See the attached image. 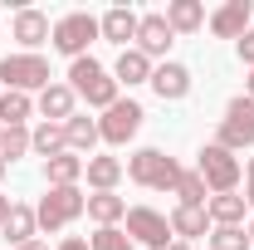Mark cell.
<instances>
[{"label":"cell","instance_id":"cell-1","mask_svg":"<svg viewBox=\"0 0 254 250\" xmlns=\"http://www.w3.org/2000/svg\"><path fill=\"white\" fill-rule=\"evenodd\" d=\"M68 89L78 98H88V108H103V113L118 103V79H113L93 54H83V59L68 64Z\"/></svg>","mask_w":254,"mask_h":250},{"label":"cell","instance_id":"cell-2","mask_svg":"<svg viewBox=\"0 0 254 250\" xmlns=\"http://www.w3.org/2000/svg\"><path fill=\"white\" fill-rule=\"evenodd\" d=\"M127 177H132L137 187H147V191H176V182H181V162L166 157L161 147H142V152L127 157Z\"/></svg>","mask_w":254,"mask_h":250},{"label":"cell","instance_id":"cell-3","mask_svg":"<svg viewBox=\"0 0 254 250\" xmlns=\"http://www.w3.org/2000/svg\"><path fill=\"white\" fill-rule=\"evenodd\" d=\"M83 211H88V196L78 187H49V196H39V206H34V221H39V231H64Z\"/></svg>","mask_w":254,"mask_h":250},{"label":"cell","instance_id":"cell-4","mask_svg":"<svg viewBox=\"0 0 254 250\" xmlns=\"http://www.w3.org/2000/svg\"><path fill=\"white\" fill-rule=\"evenodd\" d=\"M0 84L15 94H44L49 89V59L44 54H5L0 59Z\"/></svg>","mask_w":254,"mask_h":250},{"label":"cell","instance_id":"cell-5","mask_svg":"<svg viewBox=\"0 0 254 250\" xmlns=\"http://www.w3.org/2000/svg\"><path fill=\"white\" fill-rule=\"evenodd\" d=\"M98 20L88 15V10H68V15H59L54 20V34H49V44L59 49V54H68V59H83V49H88V39H98Z\"/></svg>","mask_w":254,"mask_h":250},{"label":"cell","instance_id":"cell-6","mask_svg":"<svg viewBox=\"0 0 254 250\" xmlns=\"http://www.w3.org/2000/svg\"><path fill=\"white\" fill-rule=\"evenodd\" d=\"M215 142H220L225 152L254 147V98H250V94L230 98V108H225V118H220V132H215Z\"/></svg>","mask_w":254,"mask_h":250},{"label":"cell","instance_id":"cell-7","mask_svg":"<svg viewBox=\"0 0 254 250\" xmlns=\"http://www.w3.org/2000/svg\"><path fill=\"white\" fill-rule=\"evenodd\" d=\"M195 172L205 177V187L215 191V196H225V191L240 187V157L225 152L220 142H210V147H200V162H195Z\"/></svg>","mask_w":254,"mask_h":250},{"label":"cell","instance_id":"cell-8","mask_svg":"<svg viewBox=\"0 0 254 250\" xmlns=\"http://www.w3.org/2000/svg\"><path fill=\"white\" fill-rule=\"evenodd\" d=\"M127 241L132 246H147V250H166L171 246V226H166V216L161 211H152V206H127Z\"/></svg>","mask_w":254,"mask_h":250},{"label":"cell","instance_id":"cell-9","mask_svg":"<svg viewBox=\"0 0 254 250\" xmlns=\"http://www.w3.org/2000/svg\"><path fill=\"white\" fill-rule=\"evenodd\" d=\"M142 103H132V98H118L103 118H98V137L103 142H113V147H123V142H132L137 137V127H142Z\"/></svg>","mask_w":254,"mask_h":250},{"label":"cell","instance_id":"cell-10","mask_svg":"<svg viewBox=\"0 0 254 250\" xmlns=\"http://www.w3.org/2000/svg\"><path fill=\"white\" fill-rule=\"evenodd\" d=\"M152 89H157L161 103H181V98L190 94V69L186 64H176V59H166L152 69Z\"/></svg>","mask_w":254,"mask_h":250},{"label":"cell","instance_id":"cell-11","mask_svg":"<svg viewBox=\"0 0 254 250\" xmlns=\"http://www.w3.org/2000/svg\"><path fill=\"white\" fill-rule=\"evenodd\" d=\"M171 25H166V15H142V25H137V44L132 49H142L147 59H161L166 49H171Z\"/></svg>","mask_w":254,"mask_h":250},{"label":"cell","instance_id":"cell-12","mask_svg":"<svg viewBox=\"0 0 254 250\" xmlns=\"http://www.w3.org/2000/svg\"><path fill=\"white\" fill-rule=\"evenodd\" d=\"M10 34L25 44V54H34L49 34H54V25H49V15L44 10H15V25H10Z\"/></svg>","mask_w":254,"mask_h":250},{"label":"cell","instance_id":"cell-13","mask_svg":"<svg viewBox=\"0 0 254 250\" xmlns=\"http://www.w3.org/2000/svg\"><path fill=\"white\" fill-rule=\"evenodd\" d=\"M250 0H225L220 10L210 15V34H220V39H240V34L250 30Z\"/></svg>","mask_w":254,"mask_h":250},{"label":"cell","instance_id":"cell-14","mask_svg":"<svg viewBox=\"0 0 254 250\" xmlns=\"http://www.w3.org/2000/svg\"><path fill=\"white\" fill-rule=\"evenodd\" d=\"M137 25H142V15H137V10H127V5H113V10L98 20L103 39H108V44H118V49H127V39H137Z\"/></svg>","mask_w":254,"mask_h":250},{"label":"cell","instance_id":"cell-15","mask_svg":"<svg viewBox=\"0 0 254 250\" xmlns=\"http://www.w3.org/2000/svg\"><path fill=\"white\" fill-rule=\"evenodd\" d=\"M0 236L10 241V246L20 250V246H30L34 236H39V221H34V206H10V216H5V226H0Z\"/></svg>","mask_w":254,"mask_h":250},{"label":"cell","instance_id":"cell-16","mask_svg":"<svg viewBox=\"0 0 254 250\" xmlns=\"http://www.w3.org/2000/svg\"><path fill=\"white\" fill-rule=\"evenodd\" d=\"M73 103H78V94L68 84H49L39 94V113H44V123H68L73 118Z\"/></svg>","mask_w":254,"mask_h":250},{"label":"cell","instance_id":"cell-17","mask_svg":"<svg viewBox=\"0 0 254 250\" xmlns=\"http://www.w3.org/2000/svg\"><path fill=\"white\" fill-rule=\"evenodd\" d=\"M166 226H171V236H181V241H195V236H205V226H210V216H205V206H171V216H166Z\"/></svg>","mask_w":254,"mask_h":250},{"label":"cell","instance_id":"cell-18","mask_svg":"<svg viewBox=\"0 0 254 250\" xmlns=\"http://www.w3.org/2000/svg\"><path fill=\"white\" fill-rule=\"evenodd\" d=\"M83 162H88V157H78V152H59V157H49V162H44V182H49V187H78V177H83Z\"/></svg>","mask_w":254,"mask_h":250},{"label":"cell","instance_id":"cell-19","mask_svg":"<svg viewBox=\"0 0 254 250\" xmlns=\"http://www.w3.org/2000/svg\"><path fill=\"white\" fill-rule=\"evenodd\" d=\"M166 25H171V34H195L205 25V5L200 0H171L166 5Z\"/></svg>","mask_w":254,"mask_h":250},{"label":"cell","instance_id":"cell-20","mask_svg":"<svg viewBox=\"0 0 254 250\" xmlns=\"http://www.w3.org/2000/svg\"><path fill=\"white\" fill-rule=\"evenodd\" d=\"M113 79L127 84V89H132V84H152V59H147L142 49H123L118 64H113Z\"/></svg>","mask_w":254,"mask_h":250},{"label":"cell","instance_id":"cell-21","mask_svg":"<svg viewBox=\"0 0 254 250\" xmlns=\"http://www.w3.org/2000/svg\"><path fill=\"white\" fill-rule=\"evenodd\" d=\"M123 162H118V157H88V162H83V177H88V187L93 191H113L118 187V182H123Z\"/></svg>","mask_w":254,"mask_h":250},{"label":"cell","instance_id":"cell-22","mask_svg":"<svg viewBox=\"0 0 254 250\" xmlns=\"http://www.w3.org/2000/svg\"><path fill=\"white\" fill-rule=\"evenodd\" d=\"M64 137H68V152H88V157H93V142H103L98 137V118H83V113H73L64 123Z\"/></svg>","mask_w":254,"mask_h":250},{"label":"cell","instance_id":"cell-23","mask_svg":"<svg viewBox=\"0 0 254 250\" xmlns=\"http://www.w3.org/2000/svg\"><path fill=\"white\" fill-rule=\"evenodd\" d=\"M123 216H127V201L118 196V191H93V196H88V221H98V226H118Z\"/></svg>","mask_w":254,"mask_h":250},{"label":"cell","instance_id":"cell-24","mask_svg":"<svg viewBox=\"0 0 254 250\" xmlns=\"http://www.w3.org/2000/svg\"><path fill=\"white\" fill-rule=\"evenodd\" d=\"M30 152H39L44 162L49 157H59V152H68V137H64V123H39L30 132Z\"/></svg>","mask_w":254,"mask_h":250},{"label":"cell","instance_id":"cell-25","mask_svg":"<svg viewBox=\"0 0 254 250\" xmlns=\"http://www.w3.org/2000/svg\"><path fill=\"white\" fill-rule=\"evenodd\" d=\"M205 216L215 221V226H240V221H245V196H235V191L210 196V201H205Z\"/></svg>","mask_w":254,"mask_h":250},{"label":"cell","instance_id":"cell-26","mask_svg":"<svg viewBox=\"0 0 254 250\" xmlns=\"http://www.w3.org/2000/svg\"><path fill=\"white\" fill-rule=\"evenodd\" d=\"M30 113H34V98L30 94H15V89L0 94V123H5V127H25Z\"/></svg>","mask_w":254,"mask_h":250},{"label":"cell","instance_id":"cell-27","mask_svg":"<svg viewBox=\"0 0 254 250\" xmlns=\"http://www.w3.org/2000/svg\"><path fill=\"white\" fill-rule=\"evenodd\" d=\"M205 177L200 172H181V182H176V196H181V206H205L210 196H205Z\"/></svg>","mask_w":254,"mask_h":250},{"label":"cell","instance_id":"cell-28","mask_svg":"<svg viewBox=\"0 0 254 250\" xmlns=\"http://www.w3.org/2000/svg\"><path fill=\"white\" fill-rule=\"evenodd\" d=\"M25 152H30V127H5L0 132V157L15 162V157H25Z\"/></svg>","mask_w":254,"mask_h":250},{"label":"cell","instance_id":"cell-29","mask_svg":"<svg viewBox=\"0 0 254 250\" xmlns=\"http://www.w3.org/2000/svg\"><path fill=\"white\" fill-rule=\"evenodd\" d=\"M88 250H137V246L127 241V231H118V226H98L93 241H88Z\"/></svg>","mask_w":254,"mask_h":250},{"label":"cell","instance_id":"cell-30","mask_svg":"<svg viewBox=\"0 0 254 250\" xmlns=\"http://www.w3.org/2000/svg\"><path fill=\"white\" fill-rule=\"evenodd\" d=\"M210 246L215 250H254L250 236H245L240 226H215V231H210Z\"/></svg>","mask_w":254,"mask_h":250},{"label":"cell","instance_id":"cell-31","mask_svg":"<svg viewBox=\"0 0 254 250\" xmlns=\"http://www.w3.org/2000/svg\"><path fill=\"white\" fill-rule=\"evenodd\" d=\"M235 54H240V64H250V69H254V30H245L240 39H235Z\"/></svg>","mask_w":254,"mask_h":250},{"label":"cell","instance_id":"cell-32","mask_svg":"<svg viewBox=\"0 0 254 250\" xmlns=\"http://www.w3.org/2000/svg\"><path fill=\"white\" fill-rule=\"evenodd\" d=\"M245 201L254 206V157H250V167H245Z\"/></svg>","mask_w":254,"mask_h":250},{"label":"cell","instance_id":"cell-33","mask_svg":"<svg viewBox=\"0 0 254 250\" xmlns=\"http://www.w3.org/2000/svg\"><path fill=\"white\" fill-rule=\"evenodd\" d=\"M59 250H88V241H78V236H68V241H59Z\"/></svg>","mask_w":254,"mask_h":250},{"label":"cell","instance_id":"cell-34","mask_svg":"<svg viewBox=\"0 0 254 250\" xmlns=\"http://www.w3.org/2000/svg\"><path fill=\"white\" fill-rule=\"evenodd\" d=\"M10 206H15V201H10V196H0V226H5V216H10Z\"/></svg>","mask_w":254,"mask_h":250},{"label":"cell","instance_id":"cell-35","mask_svg":"<svg viewBox=\"0 0 254 250\" xmlns=\"http://www.w3.org/2000/svg\"><path fill=\"white\" fill-rule=\"evenodd\" d=\"M20 250H49V246H44V241H30V246H20Z\"/></svg>","mask_w":254,"mask_h":250},{"label":"cell","instance_id":"cell-36","mask_svg":"<svg viewBox=\"0 0 254 250\" xmlns=\"http://www.w3.org/2000/svg\"><path fill=\"white\" fill-rule=\"evenodd\" d=\"M166 250H190V246H186V241H171V246H166Z\"/></svg>","mask_w":254,"mask_h":250},{"label":"cell","instance_id":"cell-37","mask_svg":"<svg viewBox=\"0 0 254 250\" xmlns=\"http://www.w3.org/2000/svg\"><path fill=\"white\" fill-rule=\"evenodd\" d=\"M5 167H10V162H5V157H0V182H5Z\"/></svg>","mask_w":254,"mask_h":250},{"label":"cell","instance_id":"cell-38","mask_svg":"<svg viewBox=\"0 0 254 250\" xmlns=\"http://www.w3.org/2000/svg\"><path fill=\"white\" fill-rule=\"evenodd\" d=\"M245 236H250V246H254V221H250V231H245Z\"/></svg>","mask_w":254,"mask_h":250},{"label":"cell","instance_id":"cell-39","mask_svg":"<svg viewBox=\"0 0 254 250\" xmlns=\"http://www.w3.org/2000/svg\"><path fill=\"white\" fill-rule=\"evenodd\" d=\"M250 98H254V74H250Z\"/></svg>","mask_w":254,"mask_h":250},{"label":"cell","instance_id":"cell-40","mask_svg":"<svg viewBox=\"0 0 254 250\" xmlns=\"http://www.w3.org/2000/svg\"><path fill=\"white\" fill-rule=\"evenodd\" d=\"M0 132H5V123H0Z\"/></svg>","mask_w":254,"mask_h":250}]
</instances>
